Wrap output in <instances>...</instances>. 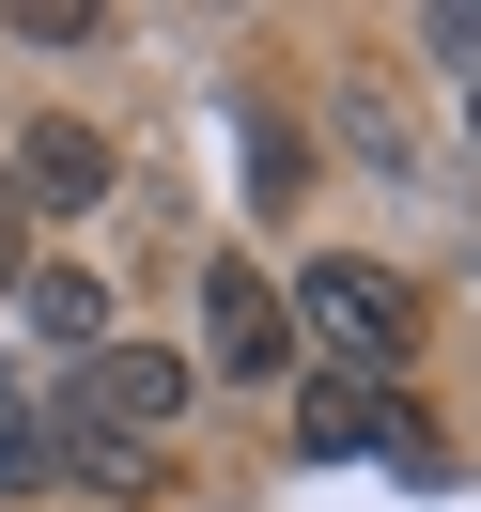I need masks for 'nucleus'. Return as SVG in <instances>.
Here are the masks:
<instances>
[{
  "label": "nucleus",
  "mask_w": 481,
  "mask_h": 512,
  "mask_svg": "<svg viewBox=\"0 0 481 512\" xmlns=\"http://www.w3.org/2000/svg\"><path fill=\"white\" fill-rule=\"evenodd\" d=\"M78 419H94V435H171V419H187V357L171 342H94L78 357Z\"/></svg>",
  "instance_id": "20e7f679"
},
{
  "label": "nucleus",
  "mask_w": 481,
  "mask_h": 512,
  "mask_svg": "<svg viewBox=\"0 0 481 512\" xmlns=\"http://www.w3.org/2000/svg\"><path fill=\"white\" fill-rule=\"evenodd\" d=\"M280 311H295V342L342 357V388H373V373H404V357H419V280H404V264H373V249H326Z\"/></svg>",
  "instance_id": "f257e3e1"
},
{
  "label": "nucleus",
  "mask_w": 481,
  "mask_h": 512,
  "mask_svg": "<svg viewBox=\"0 0 481 512\" xmlns=\"http://www.w3.org/2000/svg\"><path fill=\"white\" fill-rule=\"evenodd\" d=\"M419 32H435L450 63H481V0H435V16H419Z\"/></svg>",
  "instance_id": "9d476101"
},
{
  "label": "nucleus",
  "mask_w": 481,
  "mask_h": 512,
  "mask_svg": "<svg viewBox=\"0 0 481 512\" xmlns=\"http://www.w3.org/2000/svg\"><path fill=\"white\" fill-rule=\"evenodd\" d=\"M202 373H233V388H280V373H295V311H280V280L202 264Z\"/></svg>",
  "instance_id": "7ed1b4c3"
},
{
  "label": "nucleus",
  "mask_w": 481,
  "mask_h": 512,
  "mask_svg": "<svg viewBox=\"0 0 481 512\" xmlns=\"http://www.w3.org/2000/svg\"><path fill=\"white\" fill-rule=\"evenodd\" d=\"M16 311H32L63 357H94V342H109V280H94V264H32V280H16Z\"/></svg>",
  "instance_id": "39448f33"
},
{
  "label": "nucleus",
  "mask_w": 481,
  "mask_h": 512,
  "mask_svg": "<svg viewBox=\"0 0 481 512\" xmlns=\"http://www.w3.org/2000/svg\"><path fill=\"white\" fill-rule=\"evenodd\" d=\"M0 187L32 202V218H94V202H125V156H109V125H78V109H32L16 156H0Z\"/></svg>",
  "instance_id": "f03ea898"
},
{
  "label": "nucleus",
  "mask_w": 481,
  "mask_h": 512,
  "mask_svg": "<svg viewBox=\"0 0 481 512\" xmlns=\"http://www.w3.org/2000/svg\"><path fill=\"white\" fill-rule=\"evenodd\" d=\"M466 140H481V78H466Z\"/></svg>",
  "instance_id": "9b49d317"
},
{
  "label": "nucleus",
  "mask_w": 481,
  "mask_h": 512,
  "mask_svg": "<svg viewBox=\"0 0 481 512\" xmlns=\"http://www.w3.org/2000/svg\"><path fill=\"white\" fill-rule=\"evenodd\" d=\"M16 280H32V202L0 187V295H16Z\"/></svg>",
  "instance_id": "1a4fd4ad"
},
{
  "label": "nucleus",
  "mask_w": 481,
  "mask_h": 512,
  "mask_svg": "<svg viewBox=\"0 0 481 512\" xmlns=\"http://www.w3.org/2000/svg\"><path fill=\"white\" fill-rule=\"evenodd\" d=\"M0 32H16V47H94L109 16H94V0H16V16H0Z\"/></svg>",
  "instance_id": "6e6552de"
},
{
  "label": "nucleus",
  "mask_w": 481,
  "mask_h": 512,
  "mask_svg": "<svg viewBox=\"0 0 481 512\" xmlns=\"http://www.w3.org/2000/svg\"><path fill=\"white\" fill-rule=\"evenodd\" d=\"M32 481H63V435H47L32 388H0V497H32Z\"/></svg>",
  "instance_id": "0eeeda50"
},
{
  "label": "nucleus",
  "mask_w": 481,
  "mask_h": 512,
  "mask_svg": "<svg viewBox=\"0 0 481 512\" xmlns=\"http://www.w3.org/2000/svg\"><path fill=\"white\" fill-rule=\"evenodd\" d=\"M373 435H419V419H404V404H373V388H342V373L295 404V450H326V466H342V450H373Z\"/></svg>",
  "instance_id": "423d86ee"
}]
</instances>
